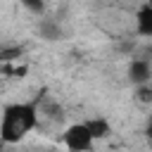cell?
I'll return each instance as SVG.
<instances>
[{
	"mask_svg": "<svg viewBox=\"0 0 152 152\" xmlns=\"http://www.w3.org/2000/svg\"><path fill=\"white\" fill-rule=\"evenodd\" d=\"M38 124V109L36 102H17L5 107L2 121H0V138L2 142H19L31 133V128Z\"/></svg>",
	"mask_w": 152,
	"mask_h": 152,
	"instance_id": "cell-1",
	"label": "cell"
},
{
	"mask_svg": "<svg viewBox=\"0 0 152 152\" xmlns=\"http://www.w3.org/2000/svg\"><path fill=\"white\" fill-rule=\"evenodd\" d=\"M64 145L69 152H88L93 147V135L86 124H74L64 131Z\"/></svg>",
	"mask_w": 152,
	"mask_h": 152,
	"instance_id": "cell-2",
	"label": "cell"
},
{
	"mask_svg": "<svg viewBox=\"0 0 152 152\" xmlns=\"http://www.w3.org/2000/svg\"><path fill=\"white\" fill-rule=\"evenodd\" d=\"M128 78L133 81V83H147L150 78H152V66H150V62L147 59H133L131 62V66H128Z\"/></svg>",
	"mask_w": 152,
	"mask_h": 152,
	"instance_id": "cell-3",
	"label": "cell"
},
{
	"mask_svg": "<svg viewBox=\"0 0 152 152\" xmlns=\"http://www.w3.org/2000/svg\"><path fill=\"white\" fill-rule=\"evenodd\" d=\"M135 21H138V33L152 38V5L142 7V10L138 12V19H135Z\"/></svg>",
	"mask_w": 152,
	"mask_h": 152,
	"instance_id": "cell-4",
	"label": "cell"
},
{
	"mask_svg": "<svg viewBox=\"0 0 152 152\" xmlns=\"http://www.w3.org/2000/svg\"><path fill=\"white\" fill-rule=\"evenodd\" d=\"M86 126H88L93 140H100V138H107L109 135V124L104 119H90V121H86Z\"/></svg>",
	"mask_w": 152,
	"mask_h": 152,
	"instance_id": "cell-5",
	"label": "cell"
},
{
	"mask_svg": "<svg viewBox=\"0 0 152 152\" xmlns=\"http://www.w3.org/2000/svg\"><path fill=\"white\" fill-rule=\"evenodd\" d=\"M135 97H138V102H142V104L152 102V86L140 83V86H138V90H135Z\"/></svg>",
	"mask_w": 152,
	"mask_h": 152,
	"instance_id": "cell-6",
	"label": "cell"
},
{
	"mask_svg": "<svg viewBox=\"0 0 152 152\" xmlns=\"http://www.w3.org/2000/svg\"><path fill=\"white\" fill-rule=\"evenodd\" d=\"M21 5L33 14H43V10H45V0H21Z\"/></svg>",
	"mask_w": 152,
	"mask_h": 152,
	"instance_id": "cell-7",
	"label": "cell"
},
{
	"mask_svg": "<svg viewBox=\"0 0 152 152\" xmlns=\"http://www.w3.org/2000/svg\"><path fill=\"white\" fill-rule=\"evenodd\" d=\"M21 57V48H10V50H0V62H12Z\"/></svg>",
	"mask_w": 152,
	"mask_h": 152,
	"instance_id": "cell-8",
	"label": "cell"
},
{
	"mask_svg": "<svg viewBox=\"0 0 152 152\" xmlns=\"http://www.w3.org/2000/svg\"><path fill=\"white\" fill-rule=\"evenodd\" d=\"M147 135L152 138V121H150V126H147Z\"/></svg>",
	"mask_w": 152,
	"mask_h": 152,
	"instance_id": "cell-9",
	"label": "cell"
}]
</instances>
